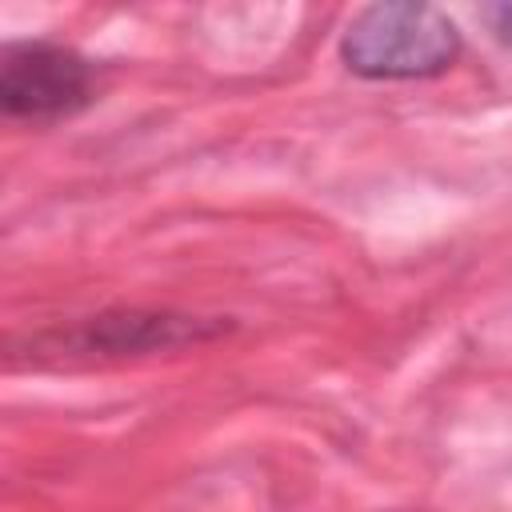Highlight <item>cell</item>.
I'll return each instance as SVG.
<instances>
[{
	"instance_id": "6da1fadb",
	"label": "cell",
	"mask_w": 512,
	"mask_h": 512,
	"mask_svg": "<svg viewBox=\"0 0 512 512\" xmlns=\"http://www.w3.org/2000/svg\"><path fill=\"white\" fill-rule=\"evenodd\" d=\"M456 52H460L456 24L440 8L412 0L360 8L340 40L344 64L368 80L436 76L456 60Z\"/></svg>"
},
{
	"instance_id": "7a4b0ae2",
	"label": "cell",
	"mask_w": 512,
	"mask_h": 512,
	"mask_svg": "<svg viewBox=\"0 0 512 512\" xmlns=\"http://www.w3.org/2000/svg\"><path fill=\"white\" fill-rule=\"evenodd\" d=\"M92 96V68L60 44H8L0 56V104L8 116L48 120L80 108Z\"/></svg>"
},
{
	"instance_id": "3957f363",
	"label": "cell",
	"mask_w": 512,
	"mask_h": 512,
	"mask_svg": "<svg viewBox=\"0 0 512 512\" xmlns=\"http://www.w3.org/2000/svg\"><path fill=\"white\" fill-rule=\"evenodd\" d=\"M488 20H492V32L512 44V4H500V8H488Z\"/></svg>"
}]
</instances>
